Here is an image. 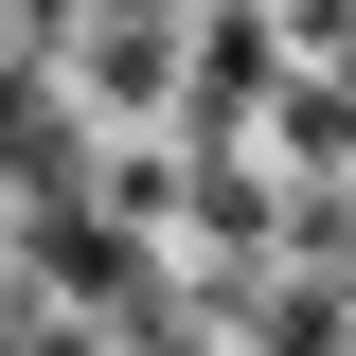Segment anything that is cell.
I'll return each instance as SVG.
<instances>
[{"label":"cell","mask_w":356,"mask_h":356,"mask_svg":"<svg viewBox=\"0 0 356 356\" xmlns=\"http://www.w3.org/2000/svg\"><path fill=\"white\" fill-rule=\"evenodd\" d=\"M339 339H356L339 267H321V285H285V303H250V356H339Z\"/></svg>","instance_id":"6da1fadb"}]
</instances>
